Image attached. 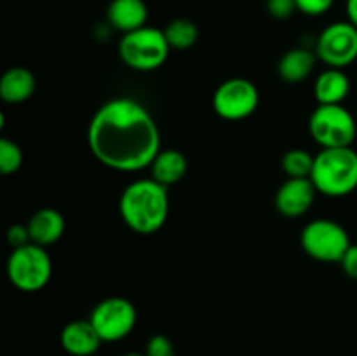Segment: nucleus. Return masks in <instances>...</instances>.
<instances>
[{
    "instance_id": "obj_1",
    "label": "nucleus",
    "mask_w": 357,
    "mask_h": 356,
    "mask_svg": "<svg viewBox=\"0 0 357 356\" xmlns=\"http://www.w3.org/2000/svg\"><path fill=\"white\" fill-rule=\"evenodd\" d=\"M91 154L115 171L150 168L160 152L155 119L132 98H114L98 108L87 128Z\"/></svg>"
},
{
    "instance_id": "obj_2",
    "label": "nucleus",
    "mask_w": 357,
    "mask_h": 356,
    "mask_svg": "<svg viewBox=\"0 0 357 356\" xmlns=\"http://www.w3.org/2000/svg\"><path fill=\"white\" fill-rule=\"evenodd\" d=\"M119 212L126 225L136 234H155L162 229L169 216L167 187L153 178L132 181L122 191Z\"/></svg>"
},
{
    "instance_id": "obj_3",
    "label": "nucleus",
    "mask_w": 357,
    "mask_h": 356,
    "mask_svg": "<svg viewBox=\"0 0 357 356\" xmlns=\"http://www.w3.org/2000/svg\"><path fill=\"white\" fill-rule=\"evenodd\" d=\"M310 180L328 198H344L357 188V152L352 147L323 149L316 156Z\"/></svg>"
},
{
    "instance_id": "obj_4",
    "label": "nucleus",
    "mask_w": 357,
    "mask_h": 356,
    "mask_svg": "<svg viewBox=\"0 0 357 356\" xmlns=\"http://www.w3.org/2000/svg\"><path fill=\"white\" fill-rule=\"evenodd\" d=\"M169 44L164 30L143 27L122 35L119 42V56L122 61L138 72H152L160 68L169 56Z\"/></svg>"
},
{
    "instance_id": "obj_5",
    "label": "nucleus",
    "mask_w": 357,
    "mask_h": 356,
    "mask_svg": "<svg viewBox=\"0 0 357 356\" xmlns=\"http://www.w3.org/2000/svg\"><path fill=\"white\" fill-rule=\"evenodd\" d=\"M52 276V262L40 244L30 243L10 251L7 278L17 290L26 293L40 292Z\"/></svg>"
},
{
    "instance_id": "obj_6",
    "label": "nucleus",
    "mask_w": 357,
    "mask_h": 356,
    "mask_svg": "<svg viewBox=\"0 0 357 356\" xmlns=\"http://www.w3.org/2000/svg\"><path fill=\"white\" fill-rule=\"evenodd\" d=\"M314 142L323 149L351 147L357 135L356 119L344 105H317L309 121Z\"/></svg>"
},
{
    "instance_id": "obj_7",
    "label": "nucleus",
    "mask_w": 357,
    "mask_h": 356,
    "mask_svg": "<svg viewBox=\"0 0 357 356\" xmlns=\"http://www.w3.org/2000/svg\"><path fill=\"white\" fill-rule=\"evenodd\" d=\"M300 244L314 260L340 264L342 257L352 243L349 232L340 223L330 218H317L303 227L300 234Z\"/></svg>"
},
{
    "instance_id": "obj_8",
    "label": "nucleus",
    "mask_w": 357,
    "mask_h": 356,
    "mask_svg": "<svg viewBox=\"0 0 357 356\" xmlns=\"http://www.w3.org/2000/svg\"><path fill=\"white\" fill-rule=\"evenodd\" d=\"M103 342H119L128 337L136 327L138 313L131 300L124 297H108L96 304L89 316Z\"/></svg>"
},
{
    "instance_id": "obj_9",
    "label": "nucleus",
    "mask_w": 357,
    "mask_h": 356,
    "mask_svg": "<svg viewBox=\"0 0 357 356\" xmlns=\"http://www.w3.org/2000/svg\"><path fill=\"white\" fill-rule=\"evenodd\" d=\"M260 103L257 86L250 79L234 77L218 86L213 94V108L225 121H243L255 114Z\"/></svg>"
},
{
    "instance_id": "obj_10",
    "label": "nucleus",
    "mask_w": 357,
    "mask_h": 356,
    "mask_svg": "<svg viewBox=\"0 0 357 356\" xmlns=\"http://www.w3.org/2000/svg\"><path fill=\"white\" fill-rule=\"evenodd\" d=\"M316 54L330 68L352 65L357 59V28L351 21L331 23L317 38Z\"/></svg>"
},
{
    "instance_id": "obj_11",
    "label": "nucleus",
    "mask_w": 357,
    "mask_h": 356,
    "mask_svg": "<svg viewBox=\"0 0 357 356\" xmlns=\"http://www.w3.org/2000/svg\"><path fill=\"white\" fill-rule=\"evenodd\" d=\"M316 194L317 188L310 178H288L275 192V209L288 218L302 216L312 208Z\"/></svg>"
},
{
    "instance_id": "obj_12",
    "label": "nucleus",
    "mask_w": 357,
    "mask_h": 356,
    "mask_svg": "<svg viewBox=\"0 0 357 356\" xmlns=\"http://www.w3.org/2000/svg\"><path fill=\"white\" fill-rule=\"evenodd\" d=\"M59 341L70 356H96L103 344L91 320L70 321L61 330Z\"/></svg>"
},
{
    "instance_id": "obj_13",
    "label": "nucleus",
    "mask_w": 357,
    "mask_h": 356,
    "mask_svg": "<svg viewBox=\"0 0 357 356\" xmlns=\"http://www.w3.org/2000/svg\"><path fill=\"white\" fill-rule=\"evenodd\" d=\"M149 9L143 0H112L107 7V21L112 28L129 34L146 27Z\"/></svg>"
},
{
    "instance_id": "obj_14",
    "label": "nucleus",
    "mask_w": 357,
    "mask_h": 356,
    "mask_svg": "<svg viewBox=\"0 0 357 356\" xmlns=\"http://www.w3.org/2000/svg\"><path fill=\"white\" fill-rule=\"evenodd\" d=\"M28 230H30L31 243L49 246L59 241L65 234L66 223L61 213L54 208H40L28 220Z\"/></svg>"
},
{
    "instance_id": "obj_15",
    "label": "nucleus",
    "mask_w": 357,
    "mask_h": 356,
    "mask_svg": "<svg viewBox=\"0 0 357 356\" xmlns=\"http://www.w3.org/2000/svg\"><path fill=\"white\" fill-rule=\"evenodd\" d=\"M351 93V79L342 68L328 66L314 82V98L319 105H342Z\"/></svg>"
},
{
    "instance_id": "obj_16",
    "label": "nucleus",
    "mask_w": 357,
    "mask_h": 356,
    "mask_svg": "<svg viewBox=\"0 0 357 356\" xmlns=\"http://www.w3.org/2000/svg\"><path fill=\"white\" fill-rule=\"evenodd\" d=\"M37 87L35 75L24 66H10L0 79V98L6 103L16 105L30 100Z\"/></svg>"
},
{
    "instance_id": "obj_17",
    "label": "nucleus",
    "mask_w": 357,
    "mask_h": 356,
    "mask_svg": "<svg viewBox=\"0 0 357 356\" xmlns=\"http://www.w3.org/2000/svg\"><path fill=\"white\" fill-rule=\"evenodd\" d=\"M317 54L316 51H309L303 47H293L281 56L278 63V73L284 82L300 84L310 77L316 68Z\"/></svg>"
},
{
    "instance_id": "obj_18",
    "label": "nucleus",
    "mask_w": 357,
    "mask_h": 356,
    "mask_svg": "<svg viewBox=\"0 0 357 356\" xmlns=\"http://www.w3.org/2000/svg\"><path fill=\"white\" fill-rule=\"evenodd\" d=\"M150 170H152L153 180L159 181L164 187H171L183 180L187 175V157L176 149H160L153 163L150 164Z\"/></svg>"
},
{
    "instance_id": "obj_19",
    "label": "nucleus",
    "mask_w": 357,
    "mask_h": 356,
    "mask_svg": "<svg viewBox=\"0 0 357 356\" xmlns=\"http://www.w3.org/2000/svg\"><path fill=\"white\" fill-rule=\"evenodd\" d=\"M164 35H166V40L171 49L185 51V49H190L192 45H195L199 38V28L192 20L176 17L164 28Z\"/></svg>"
},
{
    "instance_id": "obj_20",
    "label": "nucleus",
    "mask_w": 357,
    "mask_h": 356,
    "mask_svg": "<svg viewBox=\"0 0 357 356\" xmlns=\"http://www.w3.org/2000/svg\"><path fill=\"white\" fill-rule=\"evenodd\" d=\"M316 157L303 149H291L282 157V170L289 178H310Z\"/></svg>"
},
{
    "instance_id": "obj_21",
    "label": "nucleus",
    "mask_w": 357,
    "mask_h": 356,
    "mask_svg": "<svg viewBox=\"0 0 357 356\" xmlns=\"http://www.w3.org/2000/svg\"><path fill=\"white\" fill-rule=\"evenodd\" d=\"M23 150L9 138L0 140V173L13 175L23 166Z\"/></svg>"
},
{
    "instance_id": "obj_22",
    "label": "nucleus",
    "mask_w": 357,
    "mask_h": 356,
    "mask_svg": "<svg viewBox=\"0 0 357 356\" xmlns=\"http://www.w3.org/2000/svg\"><path fill=\"white\" fill-rule=\"evenodd\" d=\"M146 356H176L174 346L167 335L155 334L149 339L145 348Z\"/></svg>"
},
{
    "instance_id": "obj_23",
    "label": "nucleus",
    "mask_w": 357,
    "mask_h": 356,
    "mask_svg": "<svg viewBox=\"0 0 357 356\" xmlns=\"http://www.w3.org/2000/svg\"><path fill=\"white\" fill-rule=\"evenodd\" d=\"M296 10V0H267V13L274 20H288Z\"/></svg>"
},
{
    "instance_id": "obj_24",
    "label": "nucleus",
    "mask_w": 357,
    "mask_h": 356,
    "mask_svg": "<svg viewBox=\"0 0 357 356\" xmlns=\"http://www.w3.org/2000/svg\"><path fill=\"white\" fill-rule=\"evenodd\" d=\"M7 243L13 246V250L30 244L31 237L28 225H24V223H14V225H10L9 230H7Z\"/></svg>"
},
{
    "instance_id": "obj_25",
    "label": "nucleus",
    "mask_w": 357,
    "mask_h": 356,
    "mask_svg": "<svg viewBox=\"0 0 357 356\" xmlns=\"http://www.w3.org/2000/svg\"><path fill=\"white\" fill-rule=\"evenodd\" d=\"M333 2L335 0H296V7L307 16H321L331 9Z\"/></svg>"
},
{
    "instance_id": "obj_26",
    "label": "nucleus",
    "mask_w": 357,
    "mask_h": 356,
    "mask_svg": "<svg viewBox=\"0 0 357 356\" xmlns=\"http://www.w3.org/2000/svg\"><path fill=\"white\" fill-rule=\"evenodd\" d=\"M340 265L344 269L345 276H349V278L357 281V244H351V248L342 257Z\"/></svg>"
},
{
    "instance_id": "obj_27",
    "label": "nucleus",
    "mask_w": 357,
    "mask_h": 356,
    "mask_svg": "<svg viewBox=\"0 0 357 356\" xmlns=\"http://www.w3.org/2000/svg\"><path fill=\"white\" fill-rule=\"evenodd\" d=\"M345 9H347L349 21H351V23L357 28V0H347V6H345Z\"/></svg>"
},
{
    "instance_id": "obj_28",
    "label": "nucleus",
    "mask_w": 357,
    "mask_h": 356,
    "mask_svg": "<svg viewBox=\"0 0 357 356\" xmlns=\"http://www.w3.org/2000/svg\"><path fill=\"white\" fill-rule=\"evenodd\" d=\"M121 356H146L145 353H136V351H129V353H124V355Z\"/></svg>"
}]
</instances>
